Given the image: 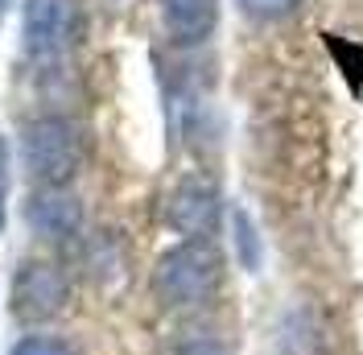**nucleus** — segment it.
<instances>
[{
    "label": "nucleus",
    "instance_id": "f257e3e1",
    "mask_svg": "<svg viewBox=\"0 0 363 355\" xmlns=\"http://www.w3.org/2000/svg\"><path fill=\"white\" fill-rule=\"evenodd\" d=\"M21 157H25V170L42 186H62L83 165V133L67 116H42V120H33L25 129Z\"/></svg>",
    "mask_w": 363,
    "mask_h": 355
},
{
    "label": "nucleus",
    "instance_id": "f03ea898",
    "mask_svg": "<svg viewBox=\"0 0 363 355\" xmlns=\"http://www.w3.org/2000/svg\"><path fill=\"white\" fill-rule=\"evenodd\" d=\"M79 38V4L74 0H25L21 42L33 58L62 54Z\"/></svg>",
    "mask_w": 363,
    "mask_h": 355
},
{
    "label": "nucleus",
    "instance_id": "7ed1b4c3",
    "mask_svg": "<svg viewBox=\"0 0 363 355\" xmlns=\"http://www.w3.org/2000/svg\"><path fill=\"white\" fill-rule=\"evenodd\" d=\"M13 302H17L21 318H50L67 302V277L58 273V265L29 261V265H21L17 281H13Z\"/></svg>",
    "mask_w": 363,
    "mask_h": 355
},
{
    "label": "nucleus",
    "instance_id": "20e7f679",
    "mask_svg": "<svg viewBox=\"0 0 363 355\" xmlns=\"http://www.w3.org/2000/svg\"><path fill=\"white\" fill-rule=\"evenodd\" d=\"M25 219H29V227H33L38 236H45V240H67V236L79 231L83 211H79L74 195H67L62 186H42V190L29 199Z\"/></svg>",
    "mask_w": 363,
    "mask_h": 355
},
{
    "label": "nucleus",
    "instance_id": "39448f33",
    "mask_svg": "<svg viewBox=\"0 0 363 355\" xmlns=\"http://www.w3.org/2000/svg\"><path fill=\"white\" fill-rule=\"evenodd\" d=\"M161 17L178 42H203L215 29L219 9H215V0H161Z\"/></svg>",
    "mask_w": 363,
    "mask_h": 355
},
{
    "label": "nucleus",
    "instance_id": "423d86ee",
    "mask_svg": "<svg viewBox=\"0 0 363 355\" xmlns=\"http://www.w3.org/2000/svg\"><path fill=\"white\" fill-rule=\"evenodd\" d=\"M206 211H211V195L206 190H182L178 202H174V219L182 227H194L199 215H206Z\"/></svg>",
    "mask_w": 363,
    "mask_h": 355
},
{
    "label": "nucleus",
    "instance_id": "0eeeda50",
    "mask_svg": "<svg viewBox=\"0 0 363 355\" xmlns=\"http://www.w3.org/2000/svg\"><path fill=\"white\" fill-rule=\"evenodd\" d=\"M13 355H74V351H70V343H62V339L29 334V339H21V343L13 347Z\"/></svg>",
    "mask_w": 363,
    "mask_h": 355
},
{
    "label": "nucleus",
    "instance_id": "6e6552de",
    "mask_svg": "<svg viewBox=\"0 0 363 355\" xmlns=\"http://www.w3.org/2000/svg\"><path fill=\"white\" fill-rule=\"evenodd\" d=\"M248 17H260V21H272V17H285V13H294L301 0H235Z\"/></svg>",
    "mask_w": 363,
    "mask_h": 355
},
{
    "label": "nucleus",
    "instance_id": "1a4fd4ad",
    "mask_svg": "<svg viewBox=\"0 0 363 355\" xmlns=\"http://www.w3.org/2000/svg\"><path fill=\"white\" fill-rule=\"evenodd\" d=\"M4 195H9V174H4V141H0V231H4Z\"/></svg>",
    "mask_w": 363,
    "mask_h": 355
}]
</instances>
